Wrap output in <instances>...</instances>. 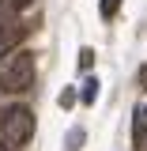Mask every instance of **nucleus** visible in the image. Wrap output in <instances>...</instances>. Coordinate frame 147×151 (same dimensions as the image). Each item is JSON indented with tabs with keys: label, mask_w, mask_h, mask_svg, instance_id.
<instances>
[{
	"label": "nucleus",
	"mask_w": 147,
	"mask_h": 151,
	"mask_svg": "<svg viewBox=\"0 0 147 151\" xmlns=\"http://www.w3.org/2000/svg\"><path fill=\"white\" fill-rule=\"evenodd\" d=\"M0 87L4 91H27V87H34V57L30 53H15L0 68Z\"/></svg>",
	"instance_id": "nucleus-2"
},
{
	"label": "nucleus",
	"mask_w": 147,
	"mask_h": 151,
	"mask_svg": "<svg viewBox=\"0 0 147 151\" xmlns=\"http://www.w3.org/2000/svg\"><path fill=\"white\" fill-rule=\"evenodd\" d=\"M117 8H121V0H98V12H102V19H113V15H117Z\"/></svg>",
	"instance_id": "nucleus-7"
},
{
	"label": "nucleus",
	"mask_w": 147,
	"mask_h": 151,
	"mask_svg": "<svg viewBox=\"0 0 147 151\" xmlns=\"http://www.w3.org/2000/svg\"><path fill=\"white\" fill-rule=\"evenodd\" d=\"M94 64V49H79V72H87Z\"/></svg>",
	"instance_id": "nucleus-8"
},
{
	"label": "nucleus",
	"mask_w": 147,
	"mask_h": 151,
	"mask_svg": "<svg viewBox=\"0 0 147 151\" xmlns=\"http://www.w3.org/2000/svg\"><path fill=\"white\" fill-rule=\"evenodd\" d=\"M83 140H87V132H83V129H72V132H68V144H64V147H68V151H79V147H83Z\"/></svg>",
	"instance_id": "nucleus-6"
},
{
	"label": "nucleus",
	"mask_w": 147,
	"mask_h": 151,
	"mask_svg": "<svg viewBox=\"0 0 147 151\" xmlns=\"http://www.w3.org/2000/svg\"><path fill=\"white\" fill-rule=\"evenodd\" d=\"M27 4H34V0H0V19H8V15H15V12H23Z\"/></svg>",
	"instance_id": "nucleus-5"
},
{
	"label": "nucleus",
	"mask_w": 147,
	"mask_h": 151,
	"mask_svg": "<svg viewBox=\"0 0 147 151\" xmlns=\"http://www.w3.org/2000/svg\"><path fill=\"white\" fill-rule=\"evenodd\" d=\"M143 129H147V106L136 110V121H132V132H143Z\"/></svg>",
	"instance_id": "nucleus-9"
},
{
	"label": "nucleus",
	"mask_w": 147,
	"mask_h": 151,
	"mask_svg": "<svg viewBox=\"0 0 147 151\" xmlns=\"http://www.w3.org/2000/svg\"><path fill=\"white\" fill-rule=\"evenodd\" d=\"M0 132H4L8 144H27L34 136V113H30V106H8L0 113Z\"/></svg>",
	"instance_id": "nucleus-1"
},
{
	"label": "nucleus",
	"mask_w": 147,
	"mask_h": 151,
	"mask_svg": "<svg viewBox=\"0 0 147 151\" xmlns=\"http://www.w3.org/2000/svg\"><path fill=\"white\" fill-rule=\"evenodd\" d=\"M0 151H15V147H11V144H4V140H0Z\"/></svg>",
	"instance_id": "nucleus-12"
},
{
	"label": "nucleus",
	"mask_w": 147,
	"mask_h": 151,
	"mask_svg": "<svg viewBox=\"0 0 147 151\" xmlns=\"http://www.w3.org/2000/svg\"><path fill=\"white\" fill-rule=\"evenodd\" d=\"M19 42H23V27L19 23H0V57L19 49Z\"/></svg>",
	"instance_id": "nucleus-3"
},
{
	"label": "nucleus",
	"mask_w": 147,
	"mask_h": 151,
	"mask_svg": "<svg viewBox=\"0 0 147 151\" xmlns=\"http://www.w3.org/2000/svg\"><path fill=\"white\" fill-rule=\"evenodd\" d=\"M79 98H83V106H91L94 98H98V79H94V76H87V79H83V91H79Z\"/></svg>",
	"instance_id": "nucleus-4"
},
{
	"label": "nucleus",
	"mask_w": 147,
	"mask_h": 151,
	"mask_svg": "<svg viewBox=\"0 0 147 151\" xmlns=\"http://www.w3.org/2000/svg\"><path fill=\"white\" fill-rule=\"evenodd\" d=\"M57 102H60L64 110H68V106H75V91H72V87H68V91H60V98H57Z\"/></svg>",
	"instance_id": "nucleus-10"
},
{
	"label": "nucleus",
	"mask_w": 147,
	"mask_h": 151,
	"mask_svg": "<svg viewBox=\"0 0 147 151\" xmlns=\"http://www.w3.org/2000/svg\"><path fill=\"white\" fill-rule=\"evenodd\" d=\"M132 136H136V151H147V129L143 132H132Z\"/></svg>",
	"instance_id": "nucleus-11"
}]
</instances>
